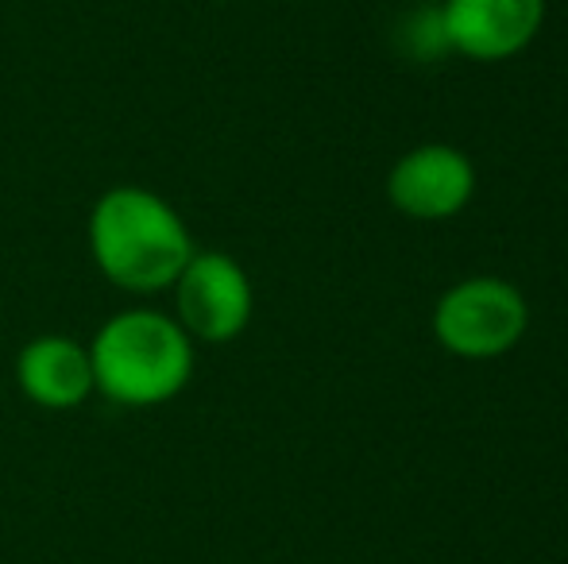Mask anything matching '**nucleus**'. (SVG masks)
<instances>
[{"label": "nucleus", "mask_w": 568, "mask_h": 564, "mask_svg": "<svg viewBox=\"0 0 568 564\" xmlns=\"http://www.w3.org/2000/svg\"><path fill=\"white\" fill-rule=\"evenodd\" d=\"M174 321L202 345H229L247 329L255 294L229 252H194L174 279Z\"/></svg>", "instance_id": "20e7f679"}, {"label": "nucleus", "mask_w": 568, "mask_h": 564, "mask_svg": "<svg viewBox=\"0 0 568 564\" xmlns=\"http://www.w3.org/2000/svg\"><path fill=\"white\" fill-rule=\"evenodd\" d=\"M449 51L471 62H507L538 39L546 0H442Z\"/></svg>", "instance_id": "423d86ee"}, {"label": "nucleus", "mask_w": 568, "mask_h": 564, "mask_svg": "<svg viewBox=\"0 0 568 564\" xmlns=\"http://www.w3.org/2000/svg\"><path fill=\"white\" fill-rule=\"evenodd\" d=\"M20 391L43 410H78L93 394L90 345L62 332H47L23 345L16 360Z\"/></svg>", "instance_id": "0eeeda50"}, {"label": "nucleus", "mask_w": 568, "mask_h": 564, "mask_svg": "<svg viewBox=\"0 0 568 564\" xmlns=\"http://www.w3.org/2000/svg\"><path fill=\"white\" fill-rule=\"evenodd\" d=\"M90 252L98 271L128 294L171 290L194 256L186 221L143 186H113L90 213Z\"/></svg>", "instance_id": "f257e3e1"}, {"label": "nucleus", "mask_w": 568, "mask_h": 564, "mask_svg": "<svg viewBox=\"0 0 568 564\" xmlns=\"http://www.w3.org/2000/svg\"><path fill=\"white\" fill-rule=\"evenodd\" d=\"M93 391L128 410L163 407L194 376V340L159 309H124L109 317L90 345Z\"/></svg>", "instance_id": "f03ea898"}, {"label": "nucleus", "mask_w": 568, "mask_h": 564, "mask_svg": "<svg viewBox=\"0 0 568 564\" xmlns=\"http://www.w3.org/2000/svg\"><path fill=\"white\" fill-rule=\"evenodd\" d=\"M476 163L453 143H418L387 174V202L410 221H453L476 197Z\"/></svg>", "instance_id": "39448f33"}, {"label": "nucleus", "mask_w": 568, "mask_h": 564, "mask_svg": "<svg viewBox=\"0 0 568 564\" xmlns=\"http://www.w3.org/2000/svg\"><path fill=\"white\" fill-rule=\"evenodd\" d=\"M398 47H403L406 59L414 62H434L449 51V39H445V23H442V4H426L414 8L403 16L398 23Z\"/></svg>", "instance_id": "6e6552de"}, {"label": "nucleus", "mask_w": 568, "mask_h": 564, "mask_svg": "<svg viewBox=\"0 0 568 564\" xmlns=\"http://www.w3.org/2000/svg\"><path fill=\"white\" fill-rule=\"evenodd\" d=\"M429 329L456 360H499L523 345L530 329V306L510 279L468 275L437 298Z\"/></svg>", "instance_id": "7ed1b4c3"}]
</instances>
